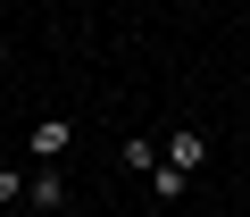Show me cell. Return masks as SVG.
Instances as JSON below:
<instances>
[{
    "instance_id": "8992f818",
    "label": "cell",
    "mask_w": 250,
    "mask_h": 217,
    "mask_svg": "<svg viewBox=\"0 0 250 217\" xmlns=\"http://www.w3.org/2000/svg\"><path fill=\"white\" fill-rule=\"evenodd\" d=\"M25 184H34V175H17V167H0V209H9V200H25Z\"/></svg>"
},
{
    "instance_id": "7a4b0ae2",
    "label": "cell",
    "mask_w": 250,
    "mask_h": 217,
    "mask_svg": "<svg viewBox=\"0 0 250 217\" xmlns=\"http://www.w3.org/2000/svg\"><path fill=\"white\" fill-rule=\"evenodd\" d=\"M200 159H208V134H200V126H175V134H167V167H184V175H192Z\"/></svg>"
},
{
    "instance_id": "6da1fadb",
    "label": "cell",
    "mask_w": 250,
    "mask_h": 217,
    "mask_svg": "<svg viewBox=\"0 0 250 217\" xmlns=\"http://www.w3.org/2000/svg\"><path fill=\"white\" fill-rule=\"evenodd\" d=\"M67 151H75V117H59V108H50V117H34V159L59 167Z\"/></svg>"
},
{
    "instance_id": "277c9868",
    "label": "cell",
    "mask_w": 250,
    "mask_h": 217,
    "mask_svg": "<svg viewBox=\"0 0 250 217\" xmlns=\"http://www.w3.org/2000/svg\"><path fill=\"white\" fill-rule=\"evenodd\" d=\"M142 184H150V192H159V200H184V184H192V175H184V167H167V159H159V167H150V175H142Z\"/></svg>"
},
{
    "instance_id": "5b68a950",
    "label": "cell",
    "mask_w": 250,
    "mask_h": 217,
    "mask_svg": "<svg viewBox=\"0 0 250 217\" xmlns=\"http://www.w3.org/2000/svg\"><path fill=\"white\" fill-rule=\"evenodd\" d=\"M125 167L150 175V167H159V142H150V134H125Z\"/></svg>"
},
{
    "instance_id": "3957f363",
    "label": "cell",
    "mask_w": 250,
    "mask_h": 217,
    "mask_svg": "<svg viewBox=\"0 0 250 217\" xmlns=\"http://www.w3.org/2000/svg\"><path fill=\"white\" fill-rule=\"evenodd\" d=\"M25 200H34L42 217H50V209H67V175H59V167H42V175L25 184Z\"/></svg>"
}]
</instances>
